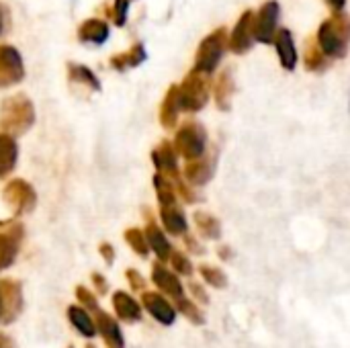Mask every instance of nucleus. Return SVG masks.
Instances as JSON below:
<instances>
[{
	"mask_svg": "<svg viewBox=\"0 0 350 348\" xmlns=\"http://www.w3.org/2000/svg\"><path fill=\"white\" fill-rule=\"evenodd\" d=\"M328 62H330V57L320 49L318 39H316V45H314V41H310L308 47H306V51H304V64H306V68L312 70V72L324 70L328 66Z\"/></svg>",
	"mask_w": 350,
	"mask_h": 348,
	"instance_id": "4be33fe9",
	"label": "nucleus"
},
{
	"mask_svg": "<svg viewBox=\"0 0 350 348\" xmlns=\"http://www.w3.org/2000/svg\"><path fill=\"white\" fill-rule=\"evenodd\" d=\"M332 23L336 25V29L347 37L350 41V16H347V14H342L340 10H336L334 12V16H332Z\"/></svg>",
	"mask_w": 350,
	"mask_h": 348,
	"instance_id": "72a5a7b5",
	"label": "nucleus"
},
{
	"mask_svg": "<svg viewBox=\"0 0 350 348\" xmlns=\"http://www.w3.org/2000/svg\"><path fill=\"white\" fill-rule=\"evenodd\" d=\"M0 31H2V12H0Z\"/></svg>",
	"mask_w": 350,
	"mask_h": 348,
	"instance_id": "37998d69",
	"label": "nucleus"
},
{
	"mask_svg": "<svg viewBox=\"0 0 350 348\" xmlns=\"http://www.w3.org/2000/svg\"><path fill=\"white\" fill-rule=\"evenodd\" d=\"M328 4H330V6L334 8V12H336V10H342V8H345L347 0H328Z\"/></svg>",
	"mask_w": 350,
	"mask_h": 348,
	"instance_id": "a19ab883",
	"label": "nucleus"
},
{
	"mask_svg": "<svg viewBox=\"0 0 350 348\" xmlns=\"http://www.w3.org/2000/svg\"><path fill=\"white\" fill-rule=\"evenodd\" d=\"M103 254L107 256V260H113V252H111V246H103Z\"/></svg>",
	"mask_w": 350,
	"mask_h": 348,
	"instance_id": "79ce46f5",
	"label": "nucleus"
},
{
	"mask_svg": "<svg viewBox=\"0 0 350 348\" xmlns=\"http://www.w3.org/2000/svg\"><path fill=\"white\" fill-rule=\"evenodd\" d=\"M254 12L244 10L238 23L232 29V35H228V45L234 53H246L254 45Z\"/></svg>",
	"mask_w": 350,
	"mask_h": 348,
	"instance_id": "0eeeda50",
	"label": "nucleus"
},
{
	"mask_svg": "<svg viewBox=\"0 0 350 348\" xmlns=\"http://www.w3.org/2000/svg\"><path fill=\"white\" fill-rule=\"evenodd\" d=\"M170 263H172V269L176 271V273H180V275H193V265H191V260L185 256V254H180V252H172L170 254Z\"/></svg>",
	"mask_w": 350,
	"mask_h": 348,
	"instance_id": "473e14b6",
	"label": "nucleus"
},
{
	"mask_svg": "<svg viewBox=\"0 0 350 348\" xmlns=\"http://www.w3.org/2000/svg\"><path fill=\"white\" fill-rule=\"evenodd\" d=\"M125 240L129 242V246L137 252V254H142V256H146L148 252H150V244H148V238H146V234L142 232V230H127L125 232Z\"/></svg>",
	"mask_w": 350,
	"mask_h": 348,
	"instance_id": "cd10ccee",
	"label": "nucleus"
},
{
	"mask_svg": "<svg viewBox=\"0 0 350 348\" xmlns=\"http://www.w3.org/2000/svg\"><path fill=\"white\" fill-rule=\"evenodd\" d=\"M191 293H193V297L199 302V304H203V306H207L209 304V295H207V291L201 287V285H197V283H191Z\"/></svg>",
	"mask_w": 350,
	"mask_h": 348,
	"instance_id": "c9c22d12",
	"label": "nucleus"
},
{
	"mask_svg": "<svg viewBox=\"0 0 350 348\" xmlns=\"http://www.w3.org/2000/svg\"><path fill=\"white\" fill-rule=\"evenodd\" d=\"M0 310H2V306H0Z\"/></svg>",
	"mask_w": 350,
	"mask_h": 348,
	"instance_id": "c03bdc74",
	"label": "nucleus"
},
{
	"mask_svg": "<svg viewBox=\"0 0 350 348\" xmlns=\"http://www.w3.org/2000/svg\"><path fill=\"white\" fill-rule=\"evenodd\" d=\"M72 78H76V80H80V82H88L92 88H100V84H98V78L86 68V66H72Z\"/></svg>",
	"mask_w": 350,
	"mask_h": 348,
	"instance_id": "2f4dec72",
	"label": "nucleus"
},
{
	"mask_svg": "<svg viewBox=\"0 0 350 348\" xmlns=\"http://www.w3.org/2000/svg\"><path fill=\"white\" fill-rule=\"evenodd\" d=\"M213 172H215V160H207L205 156H201L197 160H189V164L185 166V178L191 187L207 185L211 180Z\"/></svg>",
	"mask_w": 350,
	"mask_h": 348,
	"instance_id": "9d476101",
	"label": "nucleus"
},
{
	"mask_svg": "<svg viewBox=\"0 0 350 348\" xmlns=\"http://www.w3.org/2000/svg\"><path fill=\"white\" fill-rule=\"evenodd\" d=\"M127 8H129V0H115V23L117 25H123L125 23Z\"/></svg>",
	"mask_w": 350,
	"mask_h": 348,
	"instance_id": "f704fd0d",
	"label": "nucleus"
},
{
	"mask_svg": "<svg viewBox=\"0 0 350 348\" xmlns=\"http://www.w3.org/2000/svg\"><path fill=\"white\" fill-rule=\"evenodd\" d=\"M176 148L174 144L170 142H162L154 152H152V160L156 164V168L162 172V174H168L172 178H176V172H178V160H176Z\"/></svg>",
	"mask_w": 350,
	"mask_h": 348,
	"instance_id": "9b49d317",
	"label": "nucleus"
},
{
	"mask_svg": "<svg viewBox=\"0 0 350 348\" xmlns=\"http://www.w3.org/2000/svg\"><path fill=\"white\" fill-rule=\"evenodd\" d=\"M70 320L74 322V326L84 336H92L94 334V324L90 322V318L86 316V312H82L80 308H70Z\"/></svg>",
	"mask_w": 350,
	"mask_h": 348,
	"instance_id": "c85d7f7f",
	"label": "nucleus"
},
{
	"mask_svg": "<svg viewBox=\"0 0 350 348\" xmlns=\"http://www.w3.org/2000/svg\"><path fill=\"white\" fill-rule=\"evenodd\" d=\"M100 330L103 336L107 338V345L111 348H123V336L119 326L109 318V316H100Z\"/></svg>",
	"mask_w": 350,
	"mask_h": 348,
	"instance_id": "a878e982",
	"label": "nucleus"
},
{
	"mask_svg": "<svg viewBox=\"0 0 350 348\" xmlns=\"http://www.w3.org/2000/svg\"><path fill=\"white\" fill-rule=\"evenodd\" d=\"M144 306H146V310H148L160 324H164V326L174 324L176 312H174V308H172L162 295H158V293H146V295H144Z\"/></svg>",
	"mask_w": 350,
	"mask_h": 348,
	"instance_id": "f8f14e48",
	"label": "nucleus"
},
{
	"mask_svg": "<svg viewBox=\"0 0 350 348\" xmlns=\"http://www.w3.org/2000/svg\"><path fill=\"white\" fill-rule=\"evenodd\" d=\"M16 162V144L8 133H0V178L6 176Z\"/></svg>",
	"mask_w": 350,
	"mask_h": 348,
	"instance_id": "6ab92c4d",
	"label": "nucleus"
},
{
	"mask_svg": "<svg viewBox=\"0 0 350 348\" xmlns=\"http://www.w3.org/2000/svg\"><path fill=\"white\" fill-rule=\"evenodd\" d=\"M113 304H115V312L119 314V318H123V320H129V322H133V320H139V316H142V310H139V306H137V302L135 299H131L127 293H115V297H113Z\"/></svg>",
	"mask_w": 350,
	"mask_h": 348,
	"instance_id": "412c9836",
	"label": "nucleus"
},
{
	"mask_svg": "<svg viewBox=\"0 0 350 348\" xmlns=\"http://www.w3.org/2000/svg\"><path fill=\"white\" fill-rule=\"evenodd\" d=\"M226 47H228V31L226 27H219L201 41L195 57V70L203 74H213L226 53Z\"/></svg>",
	"mask_w": 350,
	"mask_h": 348,
	"instance_id": "f257e3e1",
	"label": "nucleus"
},
{
	"mask_svg": "<svg viewBox=\"0 0 350 348\" xmlns=\"http://www.w3.org/2000/svg\"><path fill=\"white\" fill-rule=\"evenodd\" d=\"M176 187H178V193L185 197V201H187V203H195V201H199V197L191 191V185H187V183H180V180H178V183H176Z\"/></svg>",
	"mask_w": 350,
	"mask_h": 348,
	"instance_id": "e433bc0d",
	"label": "nucleus"
},
{
	"mask_svg": "<svg viewBox=\"0 0 350 348\" xmlns=\"http://www.w3.org/2000/svg\"><path fill=\"white\" fill-rule=\"evenodd\" d=\"M16 254V244L8 236H0V269H6Z\"/></svg>",
	"mask_w": 350,
	"mask_h": 348,
	"instance_id": "c756f323",
	"label": "nucleus"
},
{
	"mask_svg": "<svg viewBox=\"0 0 350 348\" xmlns=\"http://www.w3.org/2000/svg\"><path fill=\"white\" fill-rule=\"evenodd\" d=\"M4 197L16 207V209H27L33 203V189L25 185V180H12L4 189Z\"/></svg>",
	"mask_w": 350,
	"mask_h": 348,
	"instance_id": "2eb2a0df",
	"label": "nucleus"
},
{
	"mask_svg": "<svg viewBox=\"0 0 350 348\" xmlns=\"http://www.w3.org/2000/svg\"><path fill=\"white\" fill-rule=\"evenodd\" d=\"M154 187H156L160 205H174L176 203V193H174L172 183H170V176L166 178L164 174H156L154 176Z\"/></svg>",
	"mask_w": 350,
	"mask_h": 348,
	"instance_id": "393cba45",
	"label": "nucleus"
},
{
	"mask_svg": "<svg viewBox=\"0 0 350 348\" xmlns=\"http://www.w3.org/2000/svg\"><path fill=\"white\" fill-rule=\"evenodd\" d=\"M146 59V49H144V45H135V47H131L127 53H123V55H117V57H113L111 59V64L117 68V70H127V68H133V66H137V64H142Z\"/></svg>",
	"mask_w": 350,
	"mask_h": 348,
	"instance_id": "b1692460",
	"label": "nucleus"
},
{
	"mask_svg": "<svg viewBox=\"0 0 350 348\" xmlns=\"http://www.w3.org/2000/svg\"><path fill=\"white\" fill-rule=\"evenodd\" d=\"M275 47H277V53H279V62L285 70L293 72L295 66H297V49H295V41H293V35L289 29H279L277 35H275Z\"/></svg>",
	"mask_w": 350,
	"mask_h": 348,
	"instance_id": "1a4fd4ad",
	"label": "nucleus"
},
{
	"mask_svg": "<svg viewBox=\"0 0 350 348\" xmlns=\"http://www.w3.org/2000/svg\"><path fill=\"white\" fill-rule=\"evenodd\" d=\"M234 80H232V72L230 70H224L215 82V103H217V109L221 111H230L232 107V94H234Z\"/></svg>",
	"mask_w": 350,
	"mask_h": 348,
	"instance_id": "f3484780",
	"label": "nucleus"
},
{
	"mask_svg": "<svg viewBox=\"0 0 350 348\" xmlns=\"http://www.w3.org/2000/svg\"><path fill=\"white\" fill-rule=\"evenodd\" d=\"M207 74L199 70H191L185 78V82L178 86V101L180 109L187 113H197L207 105L209 98V82L205 78Z\"/></svg>",
	"mask_w": 350,
	"mask_h": 348,
	"instance_id": "7ed1b4c3",
	"label": "nucleus"
},
{
	"mask_svg": "<svg viewBox=\"0 0 350 348\" xmlns=\"http://www.w3.org/2000/svg\"><path fill=\"white\" fill-rule=\"evenodd\" d=\"M152 279H154V283L158 285V289H162V291L168 293L170 297H176V299L183 297V291H185V289H183L178 277H176L174 273H170L168 269H164L162 265H156V267H154Z\"/></svg>",
	"mask_w": 350,
	"mask_h": 348,
	"instance_id": "ddd939ff",
	"label": "nucleus"
},
{
	"mask_svg": "<svg viewBox=\"0 0 350 348\" xmlns=\"http://www.w3.org/2000/svg\"><path fill=\"white\" fill-rule=\"evenodd\" d=\"M146 238H148L150 248L158 254V258H160V260H168V258H170V254H172V246H170V242L166 240V236L162 234V230H160L158 226L150 224V226H148V230H146Z\"/></svg>",
	"mask_w": 350,
	"mask_h": 348,
	"instance_id": "a211bd4d",
	"label": "nucleus"
},
{
	"mask_svg": "<svg viewBox=\"0 0 350 348\" xmlns=\"http://www.w3.org/2000/svg\"><path fill=\"white\" fill-rule=\"evenodd\" d=\"M23 59L14 47H0V86H10L23 78Z\"/></svg>",
	"mask_w": 350,
	"mask_h": 348,
	"instance_id": "6e6552de",
	"label": "nucleus"
},
{
	"mask_svg": "<svg viewBox=\"0 0 350 348\" xmlns=\"http://www.w3.org/2000/svg\"><path fill=\"white\" fill-rule=\"evenodd\" d=\"M127 275H129V279H131V283H133L135 287H139V289L144 287V279H142V277H139V275H137L135 271H129Z\"/></svg>",
	"mask_w": 350,
	"mask_h": 348,
	"instance_id": "4c0bfd02",
	"label": "nucleus"
},
{
	"mask_svg": "<svg viewBox=\"0 0 350 348\" xmlns=\"http://www.w3.org/2000/svg\"><path fill=\"white\" fill-rule=\"evenodd\" d=\"M185 244H189L193 252H201V246L197 244V240H195L193 236H187V238H185Z\"/></svg>",
	"mask_w": 350,
	"mask_h": 348,
	"instance_id": "58836bf2",
	"label": "nucleus"
},
{
	"mask_svg": "<svg viewBox=\"0 0 350 348\" xmlns=\"http://www.w3.org/2000/svg\"><path fill=\"white\" fill-rule=\"evenodd\" d=\"M78 35L82 41H88V43H105L109 37V27H107V23H103L98 18H90L80 27Z\"/></svg>",
	"mask_w": 350,
	"mask_h": 348,
	"instance_id": "aec40b11",
	"label": "nucleus"
},
{
	"mask_svg": "<svg viewBox=\"0 0 350 348\" xmlns=\"http://www.w3.org/2000/svg\"><path fill=\"white\" fill-rule=\"evenodd\" d=\"M178 310L189 318V320H193V324H203L205 322V318H203V314L199 312V308L193 304V302H187V299H178Z\"/></svg>",
	"mask_w": 350,
	"mask_h": 348,
	"instance_id": "7c9ffc66",
	"label": "nucleus"
},
{
	"mask_svg": "<svg viewBox=\"0 0 350 348\" xmlns=\"http://www.w3.org/2000/svg\"><path fill=\"white\" fill-rule=\"evenodd\" d=\"M174 148L187 160H197V158L205 156V150H207V133H205V127L199 125L197 121L185 123L178 129L176 137H174Z\"/></svg>",
	"mask_w": 350,
	"mask_h": 348,
	"instance_id": "20e7f679",
	"label": "nucleus"
},
{
	"mask_svg": "<svg viewBox=\"0 0 350 348\" xmlns=\"http://www.w3.org/2000/svg\"><path fill=\"white\" fill-rule=\"evenodd\" d=\"M180 101H178V86H172L168 92H166V98L162 103V109H160V123L164 129H172L178 121V113H180Z\"/></svg>",
	"mask_w": 350,
	"mask_h": 348,
	"instance_id": "4468645a",
	"label": "nucleus"
},
{
	"mask_svg": "<svg viewBox=\"0 0 350 348\" xmlns=\"http://www.w3.org/2000/svg\"><path fill=\"white\" fill-rule=\"evenodd\" d=\"M279 14H281V6L277 0H269L260 6L258 12H254V39L258 43H275V35H277V25H279Z\"/></svg>",
	"mask_w": 350,
	"mask_h": 348,
	"instance_id": "39448f33",
	"label": "nucleus"
},
{
	"mask_svg": "<svg viewBox=\"0 0 350 348\" xmlns=\"http://www.w3.org/2000/svg\"><path fill=\"white\" fill-rule=\"evenodd\" d=\"M160 217H162L164 228H166L170 234H174V236L185 234V232H187V228H189L185 213H183L176 205H162V209H160Z\"/></svg>",
	"mask_w": 350,
	"mask_h": 348,
	"instance_id": "dca6fc26",
	"label": "nucleus"
},
{
	"mask_svg": "<svg viewBox=\"0 0 350 348\" xmlns=\"http://www.w3.org/2000/svg\"><path fill=\"white\" fill-rule=\"evenodd\" d=\"M217 254H219L224 260H232V248H230V246H221V248L217 250Z\"/></svg>",
	"mask_w": 350,
	"mask_h": 348,
	"instance_id": "ea45409f",
	"label": "nucleus"
},
{
	"mask_svg": "<svg viewBox=\"0 0 350 348\" xmlns=\"http://www.w3.org/2000/svg\"><path fill=\"white\" fill-rule=\"evenodd\" d=\"M199 273H201V277H203L211 287H215V289L228 287V277L224 275V271H219V269H215V267H209V265H203V267L199 269Z\"/></svg>",
	"mask_w": 350,
	"mask_h": 348,
	"instance_id": "bb28decb",
	"label": "nucleus"
},
{
	"mask_svg": "<svg viewBox=\"0 0 350 348\" xmlns=\"http://www.w3.org/2000/svg\"><path fill=\"white\" fill-rule=\"evenodd\" d=\"M33 125V105L31 101H27L23 94L8 98L2 105V113H0V127L10 135H18L23 131H27Z\"/></svg>",
	"mask_w": 350,
	"mask_h": 348,
	"instance_id": "f03ea898",
	"label": "nucleus"
},
{
	"mask_svg": "<svg viewBox=\"0 0 350 348\" xmlns=\"http://www.w3.org/2000/svg\"><path fill=\"white\" fill-rule=\"evenodd\" d=\"M195 224L199 228V232L209 238V240H217L221 236V226L219 222L211 215V213H205V211H197L195 213Z\"/></svg>",
	"mask_w": 350,
	"mask_h": 348,
	"instance_id": "5701e85b",
	"label": "nucleus"
},
{
	"mask_svg": "<svg viewBox=\"0 0 350 348\" xmlns=\"http://www.w3.org/2000/svg\"><path fill=\"white\" fill-rule=\"evenodd\" d=\"M318 45L320 49L330 57V59H340L347 55L349 49V39L336 29V25L332 21H324L318 29Z\"/></svg>",
	"mask_w": 350,
	"mask_h": 348,
	"instance_id": "423d86ee",
	"label": "nucleus"
}]
</instances>
